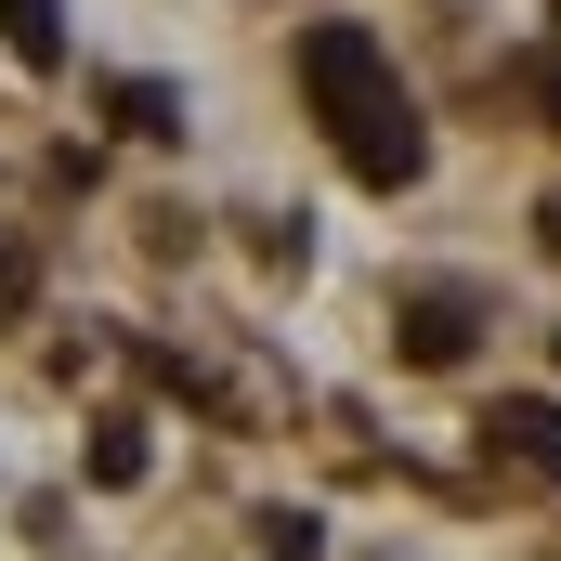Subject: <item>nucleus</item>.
Instances as JSON below:
<instances>
[{
	"label": "nucleus",
	"mask_w": 561,
	"mask_h": 561,
	"mask_svg": "<svg viewBox=\"0 0 561 561\" xmlns=\"http://www.w3.org/2000/svg\"><path fill=\"white\" fill-rule=\"evenodd\" d=\"M249 536H262V561H327V523L313 510H262Z\"/></svg>",
	"instance_id": "7"
},
{
	"label": "nucleus",
	"mask_w": 561,
	"mask_h": 561,
	"mask_svg": "<svg viewBox=\"0 0 561 561\" xmlns=\"http://www.w3.org/2000/svg\"><path fill=\"white\" fill-rule=\"evenodd\" d=\"M483 457L510 483H561V392H496L483 405Z\"/></svg>",
	"instance_id": "2"
},
{
	"label": "nucleus",
	"mask_w": 561,
	"mask_h": 561,
	"mask_svg": "<svg viewBox=\"0 0 561 561\" xmlns=\"http://www.w3.org/2000/svg\"><path fill=\"white\" fill-rule=\"evenodd\" d=\"M0 53H13L26 79H53V66H66V0H0Z\"/></svg>",
	"instance_id": "4"
},
{
	"label": "nucleus",
	"mask_w": 561,
	"mask_h": 561,
	"mask_svg": "<svg viewBox=\"0 0 561 561\" xmlns=\"http://www.w3.org/2000/svg\"><path fill=\"white\" fill-rule=\"evenodd\" d=\"M300 92H313V118L340 144V170L366 183V196H392V183H419L431 170V118L405 105V79H392V53L366 39V26H300Z\"/></svg>",
	"instance_id": "1"
},
{
	"label": "nucleus",
	"mask_w": 561,
	"mask_h": 561,
	"mask_svg": "<svg viewBox=\"0 0 561 561\" xmlns=\"http://www.w3.org/2000/svg\"><path fill=\"white\" fill-rule=\"evenodd\" d=\"M536 92H549V118H561V66H549V79H536Z\"/></svg>",
	"instance_id": "9"
},
{
	"label": "nucleus",
	"mask_w": 561,
	"mask_h": 561,
	"mask_svg": "<svg viewBox=\"0 0 561 561\" xmlns=\"http://www.w3.org/2000/svg\"><path fill=\"white\" fill-rule=\"evenodd\" d=\"M105 105H118V131H131V144H170V131H183V92H170V79H118Z\"/></svg>",
	"instance_id": "5"
},
{
	"label": "nucleus",
	"mask_w": 561,
	"mask_h": 561,
	"mask_svg": "<svg viewBox=\"0 0 561 561\" xmlns=\"http://www.w3.org/2000/svg\"><path fill=\"white\" fill-rule=\"evenodd\" d=\"M26 313V249H0V327Z\"/></svg>",
	"instance_id": "8"
},
{
	"label": "nucleus",
	"mask_w": 561,
	"mask_h": 561,
	"mask_svg": "<svg viewBox=\"0 0 561 561\" xmlns=\"http://www.w3.org/2000/svg\"><path fill=\"white\" fill-rule=\"evenodd\" d=\"M470 340H483V300H470V287H405V327H392L405 366L444 379V366H470Z\"/></svg>",
	"instance_id": "3"
},
{
	"label": "nucleus",
	"mask_w": 561,
	"mask_h": 561,
	"mask_svg": "<svg viewBox=\"0 0 561 561\" xmlns=\"http://www.w3.org/2000/svg\"><path fill=\"white\" fill-rule=\"evenodd\" d=\"M144 457H157V444H144V419H105V431H92V483H105V496H118V483H144Z\"/></svg>",
	"instance_id": "6"
},
{
	"label": "nucleus",
	"mask_w": 561,
	"mask_h": 561,
	"mask_svg": "<svg viewBox=\"0 0 561 561\" xmlns=\"http://www.w3.org/2000/svg\"><path fill=\"white\" fill-rule=\"evenodd\" d=\"M536 236H549V249H561V196H549V222H536Z\"/></svg>",
	"instance_id": "10"
}]
</instances>
